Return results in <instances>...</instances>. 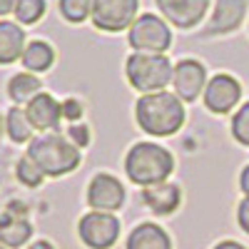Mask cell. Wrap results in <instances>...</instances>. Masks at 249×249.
Masks as SVG:
<instances>
[{"instance_id": "22", "label": "cell", "mask_w": 249, "mask_h": 249, "mask_svg": "<svg viewBox=\"0 0 249 249\" xmlns=\"http://www.w3.org/2000/svg\"><path fill=\"white\" fill-rule=\"evenodd\" d=\"M45 10H48L45 0H18L13 15L20 25H35L37 20L45 15Z\"/></svg>"}, {"instance_id": "10", "label": "cell", "mask_w": 249, "mask_h": 249, "mask_svg": "<svg viewBox=\"0 0 249 249\" xmlns=\"http://www.w3.org/2000/svg\"><path fill=\"white\" fill-rule=\"evenodd\" d=\"M204 85H207V70H204L202 62L187 57V60H179L177 65H175L172 88H175V95L182 102L197 100L204 92Z\"/></svg>"}, {"instance_id": "8", "label": "cell", "mask_w": 249, "mask_h": 249, "mask_svg": "<svg viewBox=\"0 0 249 249\" xmlns=\"http://www.w3.org/2000/svg\"><path fill=\"white\" fill-rule=\"evenodd\" d=\"M242 100V85L239 80L219 72L212 75L204 85V107L210 110L212 115H230Z\"/></svg>"}, {"instance_id": "14", "label": "cell", "mask_w": 249, "mask_h": 249, "mask_svg": "<svg viewBox=\"0 0 249 249\" xmlns=\"http://www.w3.org/2000/svg\"><path fill=\"white\" fill-rule=\"evenodd\" d=\"M142 204L157 217H167L179 210L182 204V190L175 182H160L142 190Z\"/></svg>"}, {"instance_id": "17", "label": "cell", "mask_w": 249, "mask_h": 249, "mask_svg": "<svg viewBox=\"0 0 249 249\" xmlns=\"http://www.w3.org/2000/svg\"><path fill=\"white\" fill-rule=\"evenodd\" d=\"M127 249H172V239L160 224L142 222L130 232Z\"/></svg>"}, {"instance_id": "21", "label": "cell", "mask_w": 249, "mask_h": 249, "mask_svg": "<svg viewBox=\"0 0 249 249\" xmlns=\"http://www.w3.org/2000/svg\"><path fill=\"white\" fill-rule=\"evenodd\" d=\"M57 10L68 23H85L92 15V0H57Z\"/></svg>"}, {"instance_id": "31", "label": "cell", "mask_w": 249, "mask_h": 249, "mask_svg": "<svg viewBox=\"0 0 249 249\" xmlns=\"http://www.w3.org/2000/svg\"><path fill=\"white\" fill-rule=\"evenodd\" d=\"M28 249H55V247H53V242H48V239H37V242H33Z\"/></svg>"}, {"instance_id": "2", "label": "cell", "mask_w": 249, "mask_h": 249, "mask_svg": "<svg viewBox=\"0 0 249 249\" xmlns=\"http://www.w3.org/2000/svg\"><path fill=\"white\" fill-rule=\"evenodd\" d=\"M28 157L45 172V177H62L80 167V147L70 142L68 135L43 132L28 142Z\"/></svg>"}, {"instance_id": "29", "label": "cell", "mask_w": 249, "mask_h": 249, "mask_svg": "<svg viewBox=\"0 0 249 249\" xmlns=\"http://www.w3.org/2000/svg\"><path fill=\"white\" fill-rule=\"evenodd\" d=\"M15 3H18V0H0V18L15 13Z\"/></svg>"}, {"instance_id": "18", "label": "cell", "mask_w": 249, "mask_h": 249, "mask_svg": "<svg viewBox=\"0 0 249 249\" xmlns=\"http://www.w3.org/2000/svg\"><path fill=\"white\" fill-rule=\"evenodd\" d=\"M20 62H23V68L28 72H48L55 62V48L45 43V40H30L23 50Z\"/></svg>"}, {"instance_id": "16", "label": "cell", "mask_w": 249, "mask_h": 249, "mask_svg": "<svg viewBox=\"0 0 249 249\" xmlns=\"http://www.w3.org/2000/svg\"><path fill=\"white\" fill-rule=\"evenodd\" d=\"M25 45L23 25L13 20H0V65H13L15 60H20Z\"/></svg>"}, {"instance_id": "7", "label": "cell", "mask_w": 249, "mask_h": 249, "mask_svg": "<svg viewBox=\"0 0 249 249\" xmlns=\"http://www.w3.org/2000/svg\"><path fill=\"white\" fill-rule=\"evenodd\" d=\"M80 242L90 249H112L120 237V219L112 212H88L77 222Z\"/></svg>"}, {"instance_id": "24", "label": "cell", "mask_w": 249, "mask_h": 249, "mask_svg": "<svg viewBox=\"0 0 249 249\" xmlns=\"http://www.w3.org/2000/svg\"><path fill=\"white\" fill-rule=\"evenodd\" d=\"M232 135L239 144L249 147V102L239 105V110L232 115Z\"/></svg>"}, {"instance_id": "1", "label": "cell", "mask_w": 249, "mask_h": 249, "mask_svg": "<svg viewBox=\"0 0 249 249\" xmlns=\"http://www.w3.org/2000/svg\"><path fill=\"white\" fill-rule=\"evenodd\" d=\"M184 102L167 90L147 92L137 100L135 105V120L140 130H144L152 137H170L177 135L184 124Z\"/></svg>"}, {"instance_id": "27", "label": "cell", "mask_w": 249, "mask_h": 249, "mask_svg": "<svg viewBox=\"0 0 249 249\" xmlns=\"http://www.w3.org/2000/svg\"><path fill=\"white\" fill-rule=\"evenodd\" d=\"M237 222H239L242 230L249 234V197H244L239 202V207H237Z\"/></svg>"}, {"instance_id": "13", "label": "cell", "mask_w": 249, "mask_h": 249, "mask_svg": "<svg viewBox=\"0 0 249 249\" xmlns=\"http://www.w3.org/2000/svg\"><path fill=\"white\" fill-rule=\"evenodd\" d=\"M247 0H217L214 13L207 25V35H230L234 33L247 15Z\"/></svg>"}, {"instance_id": "25", "label": "cell", "mask_w": 249, "mask_h": 249, "mask_svg": "<svg viewBox=\"0 0 249 249\" xmlns=\"http://www.w3.org/2000/svg\"><path fill=\"white\" fill-rule=\"evenodd\" d=\"M68 137H70V142L75 144V147H88L90 144V127L88 124H80V122H72L70 124V130H68Z\"/></svg>"}, {"instance_id": "6", "label": "cell", "mask_w": 249, "mask_h": 249, "mask_svg": "<svg viewBox=\"0 0 249 249\" xmlns=\"http://www.w3.org/2000/svg\"><path fill=\"white\" fill-rule=\"evenodd\" d=\"M140 0H92V25L102 33L130 30L137 20Z\"/></svg>"}, {"instance_id": "20", "label": "cell", "mask_w": 249, "mask_h": 249, "mask_svg": "<svg viewBox=\"0 0 249 249\" xmlns=\"http://www.w3.org/2000/svg\"><path fill=\"white\" fill-rule=\"evenodd\" d=\"M5 132H8V137L15 144H25V142H30L35 137V127H33V122H30L25 107L13 105L5 112Z\"/></svg>"}, {"instance_id": "28", "label": "cell", "mask_w": 249, "mask_h": 249, "mask_svg": "<svg viewBox=\"0 0 249 249\" xmlns=\"http://www.w3.org/2000/svg\"><path fill=\"white\" fill-rule=\"evenodd\" d=\"M239 187H242V192H244V197H249V164L242 170V175H239Z\"/></svg>"}, {"instance_id": "30", "label": "cell", "mask_w": 249, "mask_h": 249, "mask_svg": "<svg viewBox=\"0 0 249 249\" xmlns=\"http://www.w3.org/2000/svg\"><path fill=\"white\" fill-rule=\"evenodd\" d=\"M212 249H247V247H244V244H239V242H234V239H224V242L214 244Z\"/></svg>"}, {"instance_id": "19", "label": "cell", "mask_w": 249, "mask_h": 249, "mask_svg": "<svg viewBox=\"0 0 249 249\" xmlns=\"http://www.w3.org/2000/svg\"><path fill=\"white\" fill-rule=\"evenodd\" d=\"M37 92H43V82H40V77L35 72L23 70L8 80V97L15 105H28Z\"/></svg>"}, {"instance_id": "33", "label": "cell", "mask_w": 249, "mask_h": 249, "mask_svg": "<svg viewBox=\"0 0 249 249\" xmlns=\"http://www.w3.org/2000/svg\"><path fill=\"white\" fill-rule=\"evenodd\" d=\"M0 249H8V247H3V244H0Z\"/></svg>"}, {"instance_id": "12", "label": "cell", "mask_w": 249, "mask_h": 249, "mask_svg": "<svg viewBox=\"0 0 249 249\" xmlns=\"http://www.w3.org/2000/svg\"><path fill=\"white\" fill-rule=\"evenodd\" d=\"M25 112H28L35 130H40V132H57V124L62 120V105L50 92H37L25 105Z\"/></svg>"}, {"instance_id": "32", "label": "cell", "mask_w": 249, "mask_h": 249, "mask_svg": "<svg viewBox=\"0 0 249 249\" xmlns=\"http://www.w3.org/2000/svg\"><path fill=\"white\" fill-rule=\"evenodd\" d=\"M3 132H5V115H0V137H3Z\"/></svg>"}, {"instance_id": "9", "label": "cell", "mask_w": 249, "mask_h": 249, "mask_svg": "<svg viewBox=\"0 0 249 249\" xmlns=\"http://www.w3.org/2000/svg\"><path fill=\"white\" fill-rule=\"evenodd\" d=\"M88 204L97 212H117L120 207L127 199V192H124V184L110 175V172H97L90 184H88V195H85Z\"/></svg>"}, {"instance_id": "4", "label": "cell", "mask_w": 249, "mask_h": 249, "mask_svg": "<svg viewBox=\"0 0 249 249\" xmlns=\"http://www.w3.org/2000/svg\"><path fill=\"white\" fill-rule=\"evenodd\" d=\"M175 65L167 55H152V53H132L124 62V75L127 82L142 95L167 90L172 82Z\"/></svg>"}, {"instance_id": "23", "label": "cell", "mask_w": 249, "mask_h": 249, "mask_svg": "<svg viewBox=\"0 0 249 249\" xmlns=\"http://www.w3.org/2000/svg\"><path fill=\"white\" fill-rule=\"evenodd\" d=\"M15 177H18L20 184H25V187H40L43 179H45V172L25 155V157H20L18 164H15Z\"/></svg>"}, {"instance_id": "5", "label": "cell", "mask_w": 249, "mask_h": 249, "mask_svg": "<svg viewBox=\"0 0 249 249\" xmlns=\"http://www.w3.org/2000/svg\"><path fill=\"white\" fill-rule=\"evenodd\" d=\"M127 43L135 53L164 55L172 45V33H170V25L160 15L144 13V15H137V20L130 25Z\"/></svg>"}, {"instance_id": "26", "label": "cell", "mask_w": 249, "mask_h": 249, "mask_svg": "<svg viewBox=\"0 0 249 249\" xmlns=\"http://www.w3.org/2000/svg\"><path fill=\"white\" fill-rule=\"evenodd\" d=\"M62 105V117L70 120V122H77L82 117V112H85V107H82V102L77 97H68L65 102H60Z\"/></svg>"}, {"instance_id": "15", "label": "cell", "mask_w": 249, "mask_h": 249, "mask_svg": "<svg viewBox=\"0 0 249 249\" xmlns=\"http://www.w3.org/2000/svg\"><path fill=\"white\" fill-rule=\"evenodd\" d=\"M33 237V224L25 214H15L13 210L0 214V244L8 249L25 247V242Z\"/></svg>"}, {"instance_id": "11", "label": "cell", "mask_w": 249, "mask_h": 249, "mask_svg": "<svg viewBox=\"0 0 249 249\" xmlns=\"http://www.w3.org/2000/svg\"><path fill=\"white\" fill-rule=\"evenodd\" d=\"M155 3L167 23L182 30H190L204 20L212 0H155Z\"/></svg>"}, {"instance_id": "3", "label": "cell", "mask_w": 249, "mask_h": 249, "mask_svg": "<svg viewBox=\"0 0 249 249\" xmlns=\"http://www.w3.org/2000/svg\"><path fill=\"white\" fill-rule=\"evenodd\" d=\"M175 170V157L157 142H137L124 155V175L140 187H152L167 182Z\"/></svg>"}]
</instances>
